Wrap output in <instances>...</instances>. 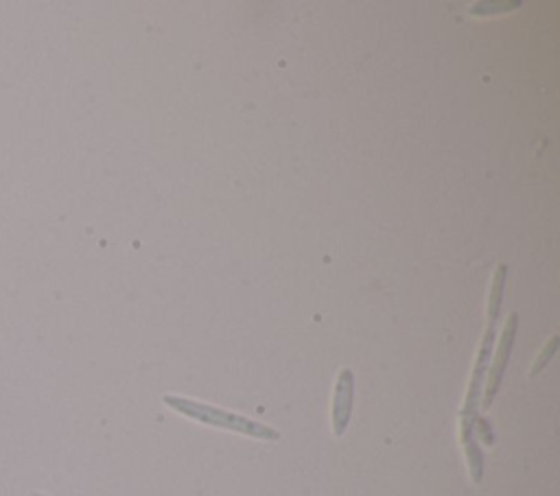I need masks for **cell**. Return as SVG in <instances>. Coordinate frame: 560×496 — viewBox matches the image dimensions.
Segmentation results:
<instances>
[{
	"mask_svg": "<svg viewBox=\"0 0 560 496\" xmlns=\"http://www.w3.org/2000/svg\"><path fill=\"white\" fill-rule=\"evenodd\" d=\"M506 278H508V265L499 263L495 269V276H493V285H490V293H488L486 330H484V337L480 344V352H477L469 389H466L464 407L460 411V440L464 446L466 464H469V475H471L473 483H482V479H484V455L480 448V440L475 438V424H477V418H480V400H482V392H484L486 372L490 368V354H493V346H495L497 320L501 313V304H504Z\"/></svg>",
	"mask_w": 560,
	"mask_h": 496,
	"instance_id": "cell-1",
	"label": "cell"
},
{
	"mask_svg": "<svg viewBox=\"0 0 560 496\" xmlns=\"http://www.w3.org/2000/svg\"><path fill=\"white\" fill-rule=\"evenodd\" d=\"M475 438H482L484 444L493 446L495 444V435H493V427H490V422L486 418H477L475 424Z\"/></svg>",
	"mask_w": 560,
	"mask_h": 496,
	"instance_id": "cell-6",
	"label": "cell"
},
{
	"mask_svg": "<svg viewBox=\"0 0 560 496\" xmlns=\"http://www.w3.org/2000/svg\"><path fill=\"white\" fill-rule=\"evenodd\" d=\"M558 344H560V337L558 335H554L550 341H547L545 348L539 352V357H536V361L532 365L530 376H539L547 368V365H550V361L554 359V354L558 352Z\"/></svg>",
	"mask_w": 560,
	"mask_h": 496,
	"instance_id": "cell-5",
	"label": "cell"
},
{
	"mask_svg": "<svg viewBox=\"0 0 560 496\" xmlns=\"http://www.w3.org/2000/svg\"><path fill=\"white\" fill-rule=\"evenodd\" d=\"M33 496H40V494H33Z\"/></svg>",
	"mask_w": 560,
	"mask_h": 496,
	"instance_id": "cell-8",
	"label": "cell"
},
{
	"mask_svg": "<svg viewBox=\"0 0 560 496\" xmlns=\"http://www.w3.org/2000/svg\"><path fill=\"white\" fill-rule=\"evenodd\" d=\"M162 400H165V405L171 407L173 411L182 413L184 418L195 420V422H202V424H206V427H215V429H221V431H232V433H239V435H248V438L265 440V442L280 440V433L276 429H272V427H267V424H261V422H256V420L237 416V413L224 411V409H219L215 405L197 403V400L173 396V394L162 396Z\"/></svg>",
	"mask_w": 560,
	"mask_h": 496,
	"instance_id": "cell-2",
	"label": "cell"
},
{
	"mask_svg": "<svg viewBox=\"0 0 560 496\" xmlns=\"http://www.w3.org/2000/svg\"><path fill=\"white\" fill-rule=\"evenodd\" d=\"M521 7V3L519 0H515V3H480V5H475L473 9H488L486 14H499V9H506V11H510V9H519Z\"/></svg>",
	"mask_w": 560,
	"mask_h": 496,
	"instance_id": "cell-7",
	"label": "cell"
},
{
	"mask_svg": "<svg viewBox=\"0 0 560 496\" xmlns=\"http://www.w3.org/2000/svg\"><path fill=\"white\" fill-rule=\"evenodd\" d=\"M353 405H355V374L350 368L340 370L335 383V394H333V407H331V427L335 438H342L348 431L350 416H353Z\"/></svg>",
	"mask_w": 560,
	"mask_h": 496,
	"instance_id": "cell-4",
	"label": "cell"
},
{
	"mask_svg": "<svg viewBox=\"0 0 560 496\" xmlns=\"http://www.w3.org/2000/svg\"><path fill=\"white\" fill-rule=\"evenodd\" d=\"M517 328H519V313H510L508 322L504 326V333H501V341L499 348L495 352V361L490 365L486 372V389H484V400H482V409H490L495 403V396L501 387V381H504V374L508 368L510 354L512 348H515V337H517Z\"/></svg>",
	"mask_w": 560,
	"mask_h": 496,
	"instance_id": "cell-3",
	"label": "cell"
}]
</instances>
